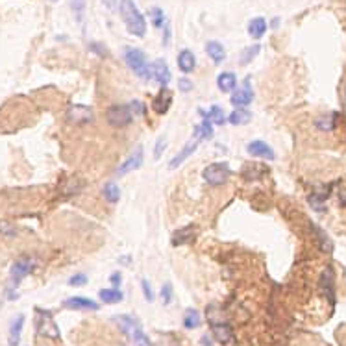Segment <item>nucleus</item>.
<instances>
[{"instance_id": "nucleus-22", "label": "nucleus", "mask_w": 346, "mask_h": 346, "mask_svg": "<svg viewBox=\"0 0 346 346\" xmlns=\"http://www.w3.org/2000/svg\"><path fill=\"white\" fill-rule=\"evenodd\" d=\"M198 113H200V117L207 119L211 124H219V126H222V124L226 122L224 111H222V108H220V106H213L211 110H209V113H207V111H204V110H200Z\"/></svg>"}, {"instance_id": "nucleus-18", "label": "nucleus", "mask_w": 346, "mask_h": 346, "mask_svg": "<svg viewBox=\"0 0 346 346\" xmlns=\"http://www.w3.org/2000/svg\"><path fill=\"white\" fill-rule=\"evenodd\" d=\"M217 85L222 93H233L237 89L235 73H220L219 78H217Z\"/></svg>"}, {"instance_id": "nucleus-30", "label": "nucleus", "mask_w": 346, "mask_h": 346, "mask_svg": "<svg viewBox=\"0 0 346 346\" xmlns=\"http://www.w3.org/2000/svg\"><path fill=\"white\" fill-rule=\"evenodd\" d=\"M259 52H261V47H259V45H252V47H248V49H244L243 54H241V58H239V63H241V65H248L250 61L254 60Z\"/></svg>"}, {"instance_id": "nucleus-4", "label": "nucleus", "mask_w": 346, "mask_h": 346, "mask_svg": "<svg viewBox=\"0 0 346 346\" xmlns=\"http://www.w3.org/2000/svg\"><path fill=\"white\" fill-rule=\"evenodd\" d=\"M231 176V170L226 163H211L207 165L204 172H202V178L206 180L209 185H224Z\"/></svg>"}, {"instance_id": "nucleus-31", "label": "nucleus", "mask_w": 346, "mask_h": 346, "mask_svg": "<svg viewBox=\"0 0 346 346\" xmlns=\"http://www.w3.org/2000/svg\"><path fill=\"white\" fill-rule=\"evenodd\" d=\"M71 10H73L76 21H82L84 19V12H85V0H71Z\"/></svg>"}, {"instance_id": "nucleus-16", "label": "nucleus", "mask_w": 346, "mask_h": 346, "mask_svg": "<svg viewBox=\"0 0 346 346\" xmlns=\"http://www.w3.org/2000/svg\"><path fill=\"white\" fill-rule=\"evenodd\" d=\"M206 54L211 58V61L213 63H222V61L226 60V50H224V47H222V43H219V41H209L206 45Z\"/></svg>"}, {"instance_id": "nucleus-10", "label": "nucleus", "mask_w": 346, "mask_h": 346, "mask_svg": "<svg viewBox=\"0 0 346 346\" xmlns=\"http://www.w3.org/2000/svg\"><path fill=\"white\" fill-rule=\"evenodd\" d=\"M252 100H254V91H252L250 84H244L241 89H235V91L231 93V98H230V102L235 108H246Z\"/></svg>"}, {"instance_id": "nucleus-36", "label": "nucleus", "mask_w": 346, "mask_h": 346, "mask_svg": "<svg viewBox=\"0 0 346 346\" xmlns=\"http://www.w3.org/2000/svg\"><path fill=\"white\" fill-rule=\"evenodd\" d=\"M128 108H130V111L134 115H143L145 113V104L141 102V100H132V102L128 104Z\"/></svg>"}, {"instance_id": "nucleus-9", "label": "nucleus", "mask_w": 346, "mask_h": 346, "mask_svg": "<svg viewBox=\"0 0 346 346\" xmlns=\"http://www.w3.org/2000/svg\"><path fill=\"white\" fill-rule=\"evenodd\" d=\"M246 150H248V154L252 156V158L267 159V161H272V159H276V154H274V150L267 145V143H265V141H252V143L246 146Z\"/></svg>"}, {"instance_id": "nucleus-42", "label": "nucleus", "mask_w": 346, "mask_h": 346, "mask_svg": "<svg viewBox=\"0 0 346 346\" xmlns=\"http://www.w3.org/2000/svg\"><path fill=\"white\" fill-rule=\"evenodd\" d=\"M104 2V6L108 8V10H113V8L117 6V0H102Z\"/></svg>"}, {"instance_id": "nucleus-47", "label": "nucleus", "mask_w": 346, "mask_h": 346, "mask_svg": "<svg viewBox=\"0 0 346 346\" xmlns=\"http://www.w3.org/2000/svg\"><path fill=\"white\" fill-rule=\"evenodd\" d=\"M50 2H58V0H50Z\"/></svg>"}, {"instance_id": "nucleus-19", "label": "nucleus", "mask_w": 346, "mask_h": 346, "mask_svg": "<svg viewBox=\"0 0 346 346\" xmlns=\"http://www.w3.org/2000/svg\"><path fill=\"white\" fill-rule=\"evenodd\" d=\"M267 28H268V25L263 17H255L248 23V34L252 39H261V37L267 34Z\"/></svg>"}, {"instance_id": "nucleus-37", "label": "nucleus", "mask_w": 346, "mask_h": 346, "mask_svg": "<svg viewBox=\"0 0 346 346\" xmlns=\"http://www.w3.org/2000/svg\"><path fill=\"white\" fill-rule=\"evenodd\" d=\"M165 148H167V137H159V141H158V145H156V148H154V158L158 159V158H161L163 156V152H165Z\"/></svg>"}, {"instance_id": "nucleus-33", "label": "nucleus", "mask_w": 346, "mask_h": 346, "mask_svg": "<svg viewBox=\"0 0 346 346\" xmlns=\"http://www.w3.org/2000/svg\"><path fill=\"white\" fill-rule=\"evenodd\" d=\"M161 300H163L165 305H169L172 302V285H170L169 281L163 283V287H161Z\"/></svg>"}, {"instance_id": "nucleus-29", "label": "nucleus", "mask_w": 346, "mask_h": 346, "mask_svg": "<svg viewBox=\"0 0 346 346\" xmlns=\"http://www.w3.org/2000/svg\"><path fill=\"white\" fill-rule=\"evenodd\" d=\"M320 287L326 291V294L329 296V300H333V274H331V270H329V268H326V272L322 274Z\"/></svg>"}, {"instance_id": "nucleus-46", "label": "nucleus", "mask_w": 346, "mask_h": 346, "mask_svg": "<svg viewBox=\"0 0 346 346\" xmlns=\"http://www.w3.org/2000/svg\"><path fill=\"white\" fill-rule=\"evenodd\" d=\"M139 346H148V342H146V339L139 340Z\"/></svg>"}, {"instance_id": "nucleus-5", "label": "nucleus", "mask_w": 346, "mask_h": 346, "mask_svg": "<svg viewBox=\"0 0 346 346\" xmlns=\"http://www.w3.org/2000/svg\"><path fill=\"white\" fill-rule=\"evenodd\" d=\"M106 117H108L110 126L124 128V126H128V124L132 122V119H134V113L130 111V108H128V106H113V108H110V110H108Z\"/></svg>"}, {"instance_id": "nucleus-3", "label": "nucleus", "mask_w": 346, "mask_h": 346, "mask_svg": "<svg viewBox=\"0 0 346 346\" xmlns=\"http://www.w3.org/2000/svg\"><path fill=\"white\" fill-rule=\"evenodd\" d=\"M37 313V320H36V329L37 333L43 335V337H49V339H60V329L56 326L54 316L52 313L47 309H36Z\"/></svg>"}, {"instance_id": "nucleus-34", "label": "nucleus", "mask_w": 346, "mask_h": 346, "mask_svg": "<svg viewBox=\"0 0 346 346\" xmlns=\"http://www.w3.org/2000/svg\"><path fill=\"white\" fill-rule=\"evenodd\" d=\"M324 200H326V196H320V194H311L309 196L311 207H315L316 211H322V209H324Z\"/></svg>"}, {"instance_id": "nucleus-41", "label": "nucleus", "mask_w": 346, "mask_h": 346, "mask_svg": "<svg viewBox=\"0 0 346 346\" xmlns=\"http://www.w3.org/2000/svg\"><path fill=\"white\" fill-rule=\"evenodd\" d=\"M110 281L113 283V287H117V289H119V285H121V274H119V272H113V274L110 276Z\"/></svg>"}, {"instance_id": "nucleus-1", "label": "nucleus", "mask_w": 346, "mask_h": 346, "mask_svg": "<svg viewBox=\"0 0 346 346\" xmlns=\"http://www.w3.org/2000/svg\"><path fill=\"white\" fill-rule=\"evenodd\" d=\"M119 12L121 17L126 25V30L135 37H145L146 36V21L143 17V13L137 10L134 0H121L119 4Z\"/></svg>"}, {"instance_id": "nucleus-40", "label": "nucleus", "mask_w": 346, "mask_h": 346, "mask_svg": "<svg viewBox=\"0 0 346 346\" xmlns=\"http://www.w3.org/2000/svg\"><path fill=\"white\" fill-rule=\"evenodd\" d=\"M178 87H180V91L187 93V91H193V82L187 78H180V82H178Z\"/></svg>"}, {"instance_id": "nucleus-20", "label": "nucleus", "mask_w": 346, "mask_h": 346, "mask_svg": "<svg viewBox=\"0 0 346 346\" xmlns=\"http://www.w3.org/2000/svg\"><path fill=\"white\" fill-rule=\"evenodd\" d=\"M25 326V315H17L10 324V346H17L21 340V331Z\"/></svg>"}, {"instance_id": "nucleus-2", "label": "nucleus", "mask_w": 346, "mask_h": 346, "mask_svg": "<svg viewBox=\"0 0 346 346\" xmlns=\"http://www.w3.org/2000/svg\"><path fill=\"white\" fill-rule=\"evenodd\" d=\"M124 60H126L128 67L134 71L135 76H139L141 80H150L152 76V65L146 61V56L141 52L139 49H126L124 50Z\"/></svg>"}, {"instance_id": "nucleus-25", "label": "nucleus", "mask_w": 346, "mask_h": 346, "mask_svg": "<svg viewBox=\"0 0 346 346\" xmlns=\"http://www.w3.org/2000/svg\"><path fill=\"white\" fill-rule=\"evenodd\" d=\"M213 137V124L207 119L202 121V124L194 126V139L204 141V139H211Z\"/></svg>"}, {"instance_id": "nucleus-27", "label": "nucleus", "mask_w": 346, "mask_h": 346, "mask_svg": "<svg viewBox=\"0 0 346 346\" xmlns=\"http://www.w3.org/2000/svg\"><path fill=\"white\" fill-rule=\"evenodd\" d=\"M200 322H202V316L196 309L189 307V309L185 311V315H183V326H185L187 329L198 328V326H200Z\"/></svg>"}, {"instance_id": "nucleus-45", "label": "nucleus", "mask_w": 346, "mask_h": 346, "mask_svg": "<svg viewBox=\"0 0 346 346\" xmlns=\"http://www.w3.org/2000/svg\"><path fill=\"white\" fill-rule=\"evenodd\" d=\"M342 102H344V108H346V85H344V91H342Z\"/></svg>"}, {"instance_id": "nucleus-17", "label": "nucleus", "mask_w": 346, "mask_h": 346, "mask_svg": "<svg viewBox=\"0 0 346 346\" xmlns=\"http://www.w3.org/2000/svg\"><path fill=\"white\" fill-rule=\"evenodd\" d=\"M178 67H180L182 73H193L194 67H196V58H194L191 50H182L178 54Z\"/></svg>"}, {"instance_id": "nucleus-32", "label": "nucleus", "mask_w": 346, "mask_h": 346, "mask_svg": "<svg viewBox=\"0 0 346 346\" xmlns=\"http://www.w3.org/2000/svg\"><path fill=\"white\" fill-rule=\"evenodd\" d=\"M150 19H152V25L156 26V28H161V26H165L163 10H159V8H152V10H150Z\"/></svg>"}, {"instance_id": "nucleus-6", "label": "nucleus", "mask_w": 346, "mask_h": 346, "mask_svg": "<svg viewBox=\"0 0 346 346\" xmlns=\"http://www.w3.org/2000/svg\"><path fill=\"white\" fill-rule=\"evenodd\" d=\"M143 158H145V150H143V146H135L134 150H132V154L126 158V161L119 167V176H124V174H128V172H134V170L141 169L143 167Z\"/></svg>"}, {"instance_id": "nucleus-26", "label": "nucleus", "mask_w": 346, "mask_h": 346, "mask_svg": "<svg viewBox=\"0 0 346 346\" xmlns=\"http://www.w3.org/2000/svg\"><path fill=\"white\" fill-rule=\"evenodd\" d=\"M315 128L320 132H331L335 128V115L333 113H326L315 119Z\"/></svg>"}, {"instance_id": "nucleus-11", "label": "nucleus", "mask_w": 346, "mask_h": 346, "mask_svg": "<svg viewBox=\"0 0 346 346\" xmlns=\"http://www.w3.org/2000/svg\"><path fill=\"white\" fill-rule=\"evenodd\" d=\"M152 76L156 78V82L161 84L163 87H167V84H170L172 74H170V69L163 58H159V60H156L152 63Z\"/></svg>"}, {"instance_id": "nucleus-13", "label": "nucleus", "mask_w": 346, "mask_h": 346, "mask_svg": "<svg viewBox=\"0 0 346 346\" xmlns=\"http://www.w3.org/2000/svg\"><path fill=\"white\" fill-rule=\"evenodd\" d=\"M67 119L71 122L84 124V122L93 121V111H91V108H87V106H71L67 111Z\"/></svg>"}, {"instance_id": "nucleus-39", "label": "nucleus", "mask_w": 346, "mask_h": 346, "mask_svg": "<svg viewBox=\"0 0 346 346\" xmlns=\"http://www.w3.org/2000/svg\"><path fill=\"white\" fill-rule=\"evenodd\" d=\"M85 283H87V276H84V274H76V276L69 279V285L71 287H82Z\"/></svg>"}, {"instance_id": "nucleus-24", "label": "nucleus", "mask_w": 346, "mask_h": 346, "mask_svg": "<svg viewBox=\"0 0 346 346\" xmlns=\"http://www.w3.org/2000/svg\"><path fill=\"white\" fill-rule=\"evenodd\" d=\"M98 296H100V300H102L104 304H119V302H122V292L117 287H113V289H102V291L98 292Z\"/></svg>"}, {"instance_id": "nucleus-38", "label": "nucleus", "mask_w": 346, "mask_h": 346, "mask_svg": "<svg viewBox=\"0 0 346 346\" xmlns=\"http://www.w3.org/2000/svg\"><path fill=\"white\" fill-rule=\"evenodd\" d=\"M141 287H143V292H145L146 300H148V302H154V291H152V287H150V283H148V279H141Z\"/></svg>"}, {"instance_id": "nucleus-21", "label": "nucleus", "mask_w": 346, "mask_h": 346, "mask_svg": "<svg viewBox=\"0 0 346 346\" xmlns=\"http://www.w3.org/2000/svg\"><path fill=\"white\" fill-rule=\"evenodd\" d=\"M250 121H252V113L246 108H237L228 117V122L233 124V126H243V124H248Z\"/></svg>"}, {"instance_id": "nucleus-12", "label": "nucleus", "mask_w": 346, "mask_h": 346, "mask_svg": "<svg viewBox=\"0 0 346 346\" xmlns=\"http://www.w3.org/2000/svg\"><path fill=\"white\" fill-rule=\"evenodd\" d=\"M63 305L69 307V309H76V311H97L98 307H100L95 300H91V298H84V296L69 298V300L63 302Z\"/></svg>"}, {"instance_id": "nucleus-14", "label": "nucleus", "mask_w": 346, "mask_h": 346, "mask_svg": "<svg viewBox=\"0 0 346 346\" xmlns=\"http://www.w3.org/2000/svg\"><path fill=\"white\" fill-rule=\"evenodd\" d=\"M172 93L167 89V87H163L161 91H159V95L156 98H154V104H152V108L154 111L158 113V115H165L167 111H169V108L172 106Z\"/></svg>"}, {"instance_id": "nucleus-8", "label": "nucleus", "mask_w": 346, "mask_h": 346, "mask_svg": "<svg viewBox=\"0 0 346 346\" xmlns=\"http://www.w3.org/2000/svg\"><path fill=\"white\" fill-rule=\"evenodd\" d=\"M32 268H34V261H32V259H26V257H23V259H19V261L13 263V267H12L13 287H17L19 283L32 272Z\"/></svg>"}, {"instance_id": "nucleus-28", "label": "nucleus", "mask_w": 346, "mask_h": 346, "mask_svg": "<svg viewBox=\"0 0 346 346\" xmlns=\"http://www.w3.org/2000/svg\"><path fill=\"white\" fill-rule=\"evenodd\" d=\"M102 194L104 198L108 202H111V204H117V202L121 200V189L117 187V183H106L102 189Z\"/></svg>"}, {"instance_id": "nucleus-44", "label": "nucleus", "mask_w": 346, "mask_h": 346, "mask_svg": "<svg viewBox=\"0 0 346 346\" xmlns=\"http://www.w3.org/2000/svg\"><path fill=\"white\" fill-rule=\"evenodd\" d=\"M121 263L122 265H130V263H132V257H130V255H128V257H121Z\"/></svg>"}, {"instance_id": "nucleus-15", "label": "nucleus", "mask_w": 346, "mask_h": 346, "mask_svg": "<svg viewBox=\"0 0 346 346\" xmlns=\"http://www.w3.org/2000/svg\"><path fill=\"white\" fill-rule=\"evenodd\" d=\"M196 148H198V143H196V141H191V143H187V145H183L182 150L176 154V158H172L169 161V169H178V167H180V165H182L185 159L193 156Z\"/></svg>"}, {"instance_id": "nucleus-35", "label": "nucleus", "mask_w": 346, "mask_h": 346, "mask_svg": "<svg viewBox=\"0 0 346 346\" xmlns=\"http://www.w3.org/2000/svg\"><path fill=\"white\" fill-rule=\"evenodd\" d=\"M315 231H316V235H318V241L322 243V248L326 250V252H331V241L326 237V233H324L320 228H316V226H315Z\"/></svg>"}, {"instance_id": "nucleus-23", "label": "nucleus", "mask_w": 346, "mask_h": 346, "mask_svg": "<svg viewBox=\"0 0 346 346\" xmlns=\"http://www.w3.org/2000/svg\"><path fill=\"white\" fill-rule=\"evenodd\" d=\"M194 233V226H187V228H182V230H176L172 233V246H182L187 241H191V237Z\"/></svg>"}, {"instance_id": "nucleus-7", "label": "nucleus", "mask_w": 346, "mask_h": 346, "mask_svg": "<svg viewBox=\"0 0 346 346\" xmlns=\"http://www.w3.org/2000/svg\"><path fill=\"white\" fill-rule=\"evenodd\" d=\"M211 331L215 335V339L219 340L222 346H235V335H233V329L228 322H215L211 324Z\"/></svg>"}, {"instance_id": "nucleus-43", "label": "nucleus", "mask_w": 346, "mask_h": 346, "mask_svg": "<svg viewBox=\"0 0 346 346\" xmlns=\"http://www.w3.org/2000/svg\"><path fill=\"white\" fill-rule=\"evenodd\" d=\"M202 344H204V346H211V339H209V335H204V337H202Z\"/></svg>"}]
</instances>
